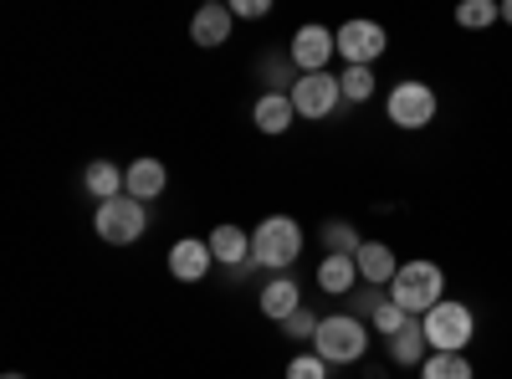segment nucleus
<instances>
[{
	"mask_svg": "<svg viewBox=\"0 0 512 379\" xmlns=\"http://www.w3.org/2000/svg\"><path fill=\"white\" fill-rule=\"evenodd\" d=\"M384 47H390V36H384L379 21H344L338 26V57H344V67H374L384 57Z\"/></svg>",
	"mask_w": 512,
	"mask_h": 379,
	"instance_id": "nucleus-8",
	"label": "nucleus"
},
{
	"mask_svg": "<svg viewBox=\"0 0 512 379\" xmlns=\"http://www.w3.org/2000/svg\"><path fill=\"white\" fill-rule=\"evenodd\" d=\"M318 236H323V246H328V257H359V246H364L349 221H323Z\"/></svg>",
	"mask_w": 512,
	"mask_h": 379,
	"instance_id": "nucleus-21",
	"label": "nucleus"
},
{
	"mask_svg": "<svg viewBox=\"0 0 512 379\" xmlns=\"http://www.w3.org/2000/svg\"><path fill=\"white\" fill-rule=\"evenodd\" d=\"M287 379H328V364H323L318 354H297V359L287 364Z\"/></svg>",
	"mask_w": 512,
	"mask_h": 379,
	"instance_id": "nucleus-26",
	"label": "nucleus"
},
{
	"mask_svg": "<svg viewBox=\"0 0 512 379\" xmlns=\"http://www.w3.org/2000/svg\"><path fill=\"white\" fill-rule=\"evenodd\" d=\"M205 241H210V251H216V262H226V267L251 262V231H241V226H216Z\"/></svg>",
	"mask_w": 512,
	"mask_h": 379,
	"instance_id": "nucleus-16",
	"label": "nucleus"
},
{
	"mask_svg": "<svg viewBox=\"0 0 512 379\" xmlns=\"http://www.w3.org/2000/svg\"><path fill=\"white\" fill-rule=\"evenodd\" d=\"M410 323H415V318H410L405 308H395V303H384V308L369 318V328H374V333H384V339H400V333H405Z\"/></svg>",
	"mask_w": 512,
	"mask_h": 379,
	"instance_id": "nucleus-24",
	"label": "nucleus"
},
{
	"mask_svg": "<svg viewBox=\"0 0 512 379\" xmlns=\"http://www.w3.org/2000/svg\"><path fill=\"white\" fill-rule=\"evenodd\" d=\"M93 231H98V241H108V246H134V241L149 231V205L134 200V195L103 200L98 216H93Z\"/></svg>",
	"mask_w": 512,
	"mask_h": 379,
	"instance_id": "nucleus-5",
	"label": "nucleus"
},
{
	"mask_svg": "<svg viewBox=\"0 0 512 379\" xmlns=\"http://www.w3.org/2000/svg\"><path fill=\"white\" fill-rule=\"evenodd\" d=\"M420 379H477V369L466 354H431L420 364Z\"/></svg>",
	"mask_w": 512,
	"mask_h": 379,
	"instance_id": "nucleus-20",
	"label": "nucleus"
},
{
	"mask_svg": "<svg viewBox=\"0 0 512 379\" xmlns=\"http://www.w3.org/2000/svg\"><path fill=\"white\" fill-rule=\"evenodd\" d=\"M318 323H323V318H313L308 308H297V313L282 323V333H287V339H297V344H313V339H318Z\"/></svg>",
	"mask_w": 512,
	"mask_h": 379,
	"instance_id": "nucleus-25",
	"label": "nucleus"
},
{
	"mask_svg": "<svg viewBox=\"0 0 512 379\" xmlns=\"http://www.w3.org/2000/svg\"><path fill=\"white\" fill-rule=\"evenodd\" d=\"M297 257H303V226H297L292 216H267L251 231V267L287 272Z\"/></svg>",
	"mask_w": 512,
	"mask_h": 379,
	"instance_id": "nucleus-2",
	"label": "nucleus"
},
{
	"mask_svg": "<svg viewBox=\"0 0 512 379\" xmlns=\"http://www.w3.org/2000/svg\"><path fill=\"white\" fill-rule=\"evenodd\" d=\"M272 6L267 0H231V16H241V21H262Z\"/></svg>",
	"mask_w": 512,
	"mask_h": 379,
	"instance_id": "nucleus-27",
	"label": "nucleus"
},
{
	"mask_svg": "<svg viewBox=\"0 0 512 379\" xmlns=\"http://www.w3.org/2000/svg\"><path fill=\"white\" fill-rule=\"evenodd\" d=\"M436 108H441L436 88H431V82H415V77L395 82L390 98H384V113H390V123L405 129V134H420L425 123H436Z\"/></svg>",
	"mask_w": 512,
	"mask_h": 379,
	"instance_id": "nucleus-6",
	"label": "nucleus"
},
{
	"mask_svg": "<svg viewBox=\"0 0 512 379\" xmlns=\"http://www.w3.org/2000/svg\"><path fill=\"white\" fill-rule=\"evenodd\" d=\"M251 118H256V129H262V134H287L292 118H297L292 93H262V98H256V108H251Z\"/></svg>",
	"mask_w": 512,
	"mask_h": 379,
	"instance_id": "nucleus-14",
	"label": "nucleus"
},
{
	"mask_svg": "<svg viewBox=\"0 0 512 379\" xmlns=\"http://www.w3.org/2000/svg\"><path fill=\"white\" fill-rule=\"evenodd\" d=\"M297 308H303V287H297L292 277H272V282L262 287V313H267L272 323H287Z\"/></svg>",
	"mask_w": 512,
	"mask_h": 379,
	"instance_id": "nucleus-15",
	"label": "nucleus"
},
{
	"mask_svg": "<svg viewBox=\"0 0 512 379\" xmlns=\"http://www.w3.org/2000/svg\"><path fill=\"white\" fill-rule=\"evenodd\" d=\"M338 103H344V88H338V77H333V72H303V77H297V88H292V108H297V118L323 123V118L338 113Z\"/></svg>",
	"mask_w": 512,
	"mask_h": 379,
	"instance_id": "nucleus-7",
	"label": "nucleus"
},
{
	"mask_svg": "<svg viewBox=\"0 0 512 379\" xmlns=\"http://www.w3.org/2000/svg\"><path fill=\"white\" fill-rule=\"evenodd\" d=\"M338 88H344V103H369L374 98V72L369 67H344L338 72Z\"/></svg>",
	"mask_w": 512,
	"mask_h": 379,
	"instance_id": "nucleus-23",
	"label": "nucleus"
},
{
	"mask_svg": "<svg viewBox=\"0 0 512 379\" xmlns=\"http://www.w3.org/2000/svg\"><path fill=\"white\" fill-rule=\"evenodd\" d=\"M354 262H359V282H369V287H390L400 272V257L390 241H364Z\"/></svg>",
	"mask_w": 512,
	"mask_h": 379,
	"instance_id": "nucleus-12",
	"label": "nucleus"
},
{
	"mask_svg": "<svg viewBox=\"0 0 512 379\" xmlns=\"http://www.w3.org/2000/svg\"><path fill=\"white\" fill-rule=\"evenodd\" d=\"M210 267H216V251H210V241L185 236V241L169 246V277H180V282H200Z\"/></svg>",
	"mask_w": 512,
	"mask_h": 379,
	"instance_id": "nucleus-11",
	"label": "nucleus"
},
{
	"mask_svg": "<svg viewBox=\"0 0 512 379\" xmlns=\"http://www.w3.org/2000/svg\"><path fill=\"white\" fill-rule=\"evenodd\" d=\"M164 185H169V170H164L159 159H134V164L123 170V195H134V200H144V205L159 200Z\"/></svg>",
	"mask_w": 512,
	"mask_h": 379,
	"instance_id": "nucleus-13",
	"label": "nucleus"
},
{
	"mask_svg": "<svg viewBox=\"0 0 512 379\" xmlns=\"http://www.w3.org/2000/svg\"><path fill=\"white\" fill-rule=\"evenodd\" d=\"M313 354L323 364H359L369 354V323L354 318V313H328L318 323V339H313Z\"/></svg>",
	"mask_w": 512,
	"mask_h": 379,
	"instance_id": "nucleus-3",
	"label": "nucleus"
},
{
	"mask_svg": "<svg viewBox=\"0 0 512 379\" xmlns=\"http://www.w3.org/2000/svg\"><path fill=\"white\" fill-rule=\"evenodd\" d=\"M82 190H88L98 205H103V200H118V195H123V170H118L113 159H93L88 170H82Z\"/></svg>",
	"mask_w": 512,
	"mask_h": 379,
	"instance_id": "nucleus-18",
	"label": "nucleus"
},
{
	"mask_svg": "<svg viewBox=\"0 0 512 379\" xmlns=\"http://www.w3.org/2000/svg\"><path fill=\"white\" fill-rule=\"evenodd\" d=\"M287 57H292L297 72H328V62L338 57V31H328V26H318V21L297 26Z\"/></svg>",
	"mask_w": 512,
	"mask_h": 379,
	"instance_id": "nucleus-9",
	"label": "nucleus"
},
{
	"mask_svg": "<svg viewBox=\"0 0 512 379\" xmlns=\"http://www.w3.org/2000/svg\"><path fill=\"white\" fill-rule=\"evenodd\" d=\"M502 21L512 26V0H502Z\"/></svg>",
	"mask_w": 512,
	"mask_h": 379,
	"instance_id": "nucleus-28",
	"label": "nucleus"
},
{
	"mask_svg": "<svg viewBox=\"0 0 512 379\" xmlns=\"http://www.w3.org/2000/svg\"><path fill=\"white\" fill-rule=\"evenodd\" d=\"M231 6L226 0H210V6H200L195 16H190V41L195 47H205V52H216L221 41H231Z\"/></svg>",
	"mask_w": 512,
	"mask_h": 379,
	"instance_id": "nucleus-10",
	"label": "nucleus"
},
{
	"mask_svg": "<svg viewBox=\"0 0 512 379\" xmlns=\"http://www.w3.org/2000/svg\"><path fill=\"white\" fill-rule=\"evenodd\" d=\"M420 328H425V344H431V354H466V344L477 339V318H472V308L466 303H441V308H431L420 318Z\"/></svg>",
	"mask_w": 512,
	"mask_h": 379,
	"instance_id": "nucleus-4",
	"label": "nucleus"
},
{
	"mask_svg": "<svg viewBox=\"0 0 512 379\" xmlns=\"http://www.w3.org/2000/svg\"><path fill=\"white\" fill-rule=\"evenodd\" d=\"M318 287L328 292V298H344V292L359 287V262L354 257H323L318 262Z\"/></svg>",
	"mask_w": 512,
	"mask_h": 379,
	"instance_id": "nucleus-17",
	"label": "nucleus"
},
{
	"mask_svg": "<svg viewBox=\"0 0 512 379\" xmlns=\"http://www.w3.org/2000/svg\"><path fill=\"white\" fill-rule=\"evenodd\" d=\"M390 303L395 308H405L410 318H425L431 308H441L446 303V272H441V262H400V272H395V282H390Z\"/></svg>",
	"mask_w": 512,
	"mask_h": 379,
	"instance_id": "nucleus-1",
	"label": "nucleus"
},
{
	"mask_svg": "<svg viewBox=\"0 0 512 379\" xmlns=\"http://www.w3.org/2000/svg\"><path fill=\"white\" fill-rule=\"evenodd\" d=\"M425 359H431V344H425V328H420V318L400 333V339H390V364H400V369H420Z\"/></svg>",
	"mask_w": 512,
	"mask_h": 379,
	"instance_id": "nucleus-19",
	"label": "nucleus"
},
{
	"mask_svg": "<svg viewBox=\"0 0 512 379\" xmlns=\"http://www.w3.org/2000/svg\"><path fill=\"white\" fill-rule=\"evenodd\" d=\"M492 21H502V6H492V0H461L456 6V26L466 31H487Z\"/></svg>",
	"mask_w": 512,
	"mask_h": 379,
	"instance_id": "nucleus-22",
	"label": "nucleus"
},
{
	"mask_svg": "<svg viewBox=\"0 0 512 379\" xmlns=\"http://www.w3.org/2000/svg\"><path fill=\"white\" fill-rule=\"evenodd\" d=\"M6 379H26V374H6Z\"/></svg>",
	"mask_w": 512,
	"mask_h": 379,
	"instance_id": "nucleus-29",
	"label": "nucleus"
}]
</instances>
